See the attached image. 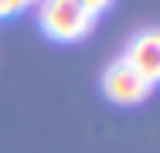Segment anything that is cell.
<instances>
[{
    "label": "cell",
    "mask_w": 160,
    "mask_h": 153,
    "mask_svg": "<svg viewBox=\"0 0 160 153\" xmlns=\"http://www.w3.org/2000/svg\"><path fill=\"white\" fill-rule=\"evenodd\" d=\"M38 24L51 41L72 44L92 31L96 17L82 7V0H38Z\"/></svg>",
    "instance_id": "obj_1"
},
{
    "label": "cell",
    "mask_w": 160,
    "mask_h": 153,
    "mask_svg": "<svg viewBox=\"0 0 160 153\" xmlns=\"http://www.w3.org/2000/svg\"><path fill=\"white\" fill-rule=\"evenodd\" d=\"M102 92H106V99L116 102V106H136V102H143V99L153 92V85H150L147 78H140L123 58H116L106 68V75H102Z\"/></svg>",
    "instance_id": "obj_2"
},
{
    "label": "cell",
    "mask_w": 160,
    "mask_h": 153,
    "mask_svg": "<svg viewBox=\"0 0 160 153\" xmlns=\"http://www.w3.org/2000/svg\"><path fill=\"white\" fill-rule=\"evenodd\" d=\"M123 61L140 78H147L150 85H157V78H160V37H157V31L147 27L140 34H133L126 51H123Z\"/></svg>",
    "instance_id": "obj_3"
},
{
    "label": "cell",
    "mask_w": 160,
    "mask_h": 153,
    "mask_svg": "<svg viewBox=\"0 0 160 153\" xmlns=\"http://www.w3.org/2000/svg\"><path fill=\"white\" fill-rule=\"evenodd\" d=\"M31 3H38V0H0V21H3V17H17V14L28 10Z\"/></svg>",
    "instance_id": "obj_4"
},
{
    "label": "cell",
    "mask_w": 160,
    "mask_h": 153,
    "mask_svg": "<svg viewBox=\"0 0 160 153\" xmlns=\"http://www.w3.org/2000/svg\"><path fill=\"white\" fill-rule=\"evenodd\" d=\"M109 3H112V0H82V7H85V10L92 14V17H99V14H102V10H106Z\"/></svg>",
    "instance_id": "obj_5"
}]
</instances>
